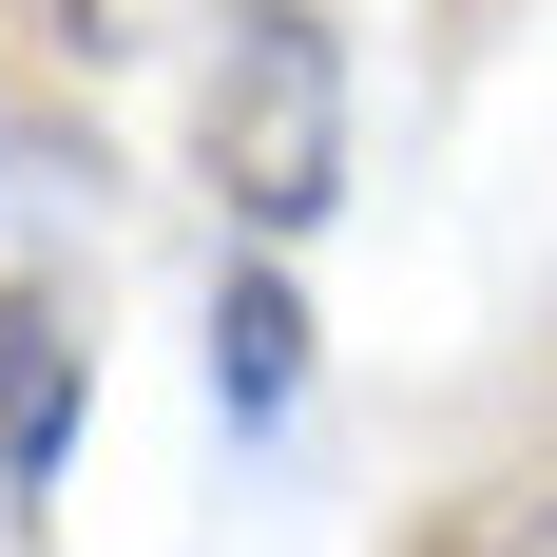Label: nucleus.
Listing matches in <instances>:
<instances>
[{"label": "nucleus", "mask_w": 557, "mask_h": 557, "mask_svg": "<svg viewBox=\"0 0 557 557\" xmlns=\"http://www.w3.org/2000/svg\"><path fill=\"white\" fill-rule=\"evenodd\" d=\"M212 77H193V154H212V212L250 250L346 212V20L327 0H212L193 20Z\"/></svg>", "instance_id": "f257e3e1"}, {"label": "nucleus", "mask_w": 557, "mask_h": 557, "mask_svg": "<svg viewBox=\"0 0 557 557\" xmlns=\"http://www.w3.org/2000/svg\"><path fill=\"white\" fill-rule=\"evenodd\" d=\"M77 404H97V308H77L58 270H20V288H0V481H20V500L58 481Z\"/></svg>", "instance_id": "f03ea898"}, {"label": "nucleus", "mask_w": 557, "mask_h": 557, "mask_svg": "<svg viewBox=\"0 0 557 557\" xmlns=\"http://www.w3.org/2000/svg\"><path fill=\"white\" fill-rule=\"evenodd\" d=\"M288 404H308V308H288V270L250 250V270H212V423L270 443Z\"/></svg>", "instance_id": "7ed1b4c3"}, {"label": "nucleus", "mask_w": 557, "mask_h": 557, "mask_svg": "<svg viewBox=\"0 0 557 557\" xmlns=\"http://www.w3.org/2000/svg\"><path fill=\"white\" fill-rule=\"evenodd\" d=\"M20 20H39V39L77 58V77H97V58H135V39H154V0H20Z\"/></svg>", "instance_id": "20e7f679"}, {"label": "nucleus", "mask_w": 557, "mask_h": 557, "mask_svg": "<svg viewBox=\"0 0 557 557\" xmlns=\"http://www.w3.org/2000/svg\"><path fill=\"white\" fill-rule=\"evenodd\" d=\"M519 557H557V500H539V519H519Z\"/></svg>", "instance_id": "39448f33"}]
</instances>
